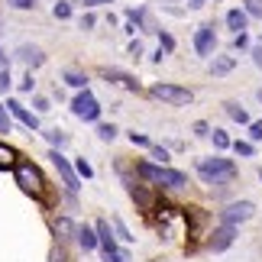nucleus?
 I'll return each mask as SVG.
<instances>
[{
    "mask_svg": "<svg viewBox=\"0 0 262 262\" xmlns=\"http://www.w3.org/2000/svg\"><path fill=\"white\" fill-rule=\"evenodd\" d=\"M198 175H201L204 185L224 191L227 181L236 178V165L230 162V159H224V156H207V159H198Z\"/></svg>",
    "mask_w": 262,
    "mask_h": 262,
    "instance_id": "f257e3e1",
    "label": "nucleus"
},
{
    "mask_svg": "<svg viewBox=\"0 0 262 262\" xmlns=\"http://www.w3.org/2000/svg\"><path fill=\"white\" fill-rule=\"evenodd\" d=\"M136 175L146 178L149 185L156 188H185L188 175L178 172V168H165V165H152V162H136Z\"/></svg>",
    "mask_w": 262,
    "mask_h": 262,
    "instance_id": "f03ea898",
    "label": "nucleus"
},
{
    "mask_svg": "<svg viewBox=\"0 0 262 262\" xmlns=\"http://www.w3.org/2000/svg\"><path fill=\"white\" fill-rule=\"evenodd\" d=\"M13 178H16V185H19L23 194H29L33 201H46V178L33 162H16Z\"/></svg>",
    "mask_w": 262,
    "mask_h": 262,
    "instance_id": "7ed1b4c3",
    "label": "nucleus"
},
{
    "mask_svg": "<svg viewBox=\"0 0 262 262\" xmlns=\"http://www.w3.org/2000/svg\"><path fill=\"white\" fill-rule=\"evenodd\" d=\"M149 94H152L156 100H162V104H172V107H188L191 100H194V91L191 88H181V84H165L159 81L149 88Z\"/></svg>",
    "mask_w": 262,
    "mask_h": 262,
    "instance_id": "20e7f679",
    "label": "nucleus"
},
{
    "mask_svg": "<svg viewBox=\"0 0 262 262\" xmlns=\"http://www.w3.org/2000/svg\"><path fill=\"white\" fill-rule=\"evenodd\" d=\"M72 114H75L78 120H84V123H94V120L100 117V100L91 94L88 88H84V91H78L75 100H72Z\"/></svg>",
    "mask_w": 262,
    "mask_h": 262,
    "instance_id": "39448f33",
    "label": "nucleus"
},
{
    "mask_svg": "<svg viewBox=\"0 0 262 262\" xmlns=\"http://www.w3.org/2000/svg\"><path fill=\"white\" fill-rule=\"evenodd\" d=\"M256 217V204L253 201H230V204L220 210V224H230V227H239L246 220Z\"/></svg>",
    "mask_w": 262,
    "mask_h": 262,
    "instance_id": "423d86ee",
    "label": "nucleus"
},
{
    "mask_svg": "<svg viewBox=\"0 0 262 262\" xmlns=\"http://www.w3.org/2000/svg\"><path fill=\"white\" fill-rule=\"evenodd\" d=\"M49 159H52V165H55V172L62 175V185H65V191H78V172L72 168V162H68V159L58 152V149H52V152H49Z\"/></svg>",
    "mask_w": 262,
    "mask_h": 262,
    "instance_id": "0eeeda50",
    "label": "nucleus"
},
{
    "mask_svg": "<svg viewBox=\"0 0 262 262\" xmlns=\"http://www.w3.org/2000/svg\"><path fill=\"white\" fill-rule=\"evenodd\" d=\"M236 233H239V227L220 224V227L214 230V233H210V239H207V249H210V253H224V249H230V246H233Z\"/></svg>",
    "mask_w": 262,
    "mask_h": 262,
    "instance_id": "6e6552de",
    "label": "nucleus"
},
{
    "mask_svg": "<svg viewBox=\"0 0 262 262\" xmlns=\"http://www.w3.org/2000/svg\"><path fill=\"white\" fill-rule=\"evenodd\" d=\"M214 49H217V33H214V23L198 26V33H194V52L207 58V55H214Z\"/></svg>",
    "mask_w": 262,
    "mask_h": 262,
    "instance_id": "1a4fd4ad",
    "label": "nucleus"
},
{
    "mask_svg": "<svg viewBox=\"0 0 262 262\" xmlns=\"http://www.w3.org/2000/svg\"><path fill=\"white\" fill-rule=\"evenodd\" d=\"M16 58H19L26 68H39V65L46 62V55H42V49H39V46H19V49H16Z\"/></svg>",
    "mask_w": 262,
    "mask_h": 262,
    "instance_id": "9d476101",
    "label": "nucleus"
},
{
    "mask_svg": "<svg viewBox=\"0 0 262 262\" xmlns=\"http://www.w3.org/2000/svg\"><path fill=\"white\" fill-rule=\"evenodd\" d=\"M7 107H10V114H13L26 129H39V117H36V114H29V110L19 104V100H7Z\"/></svg>",
    "mask_w": 262,
    "mask_h": 262,
    "instance_id": "9b49d317",
    "label": "nucleus"
},
{
    "mask_svg": "<svg viewBox=\"0 0 262 262\" xmlns=\"http://www.w3.org/2000/svg\"><path fill=\"white\" fill-rule=\"evenodd\" d=\"M107 78V81H114V84H123L126 91H139V81L133 75H126V72H120V68H104V72H100Z\"/></svg>",
    "mask_w": 262,
    "mask_h": 262,
    "instance_id": "f8f14e48",
    "label": "nucleus"
},
{
    "mask_svg": "<svg viewBox=\"0 0 262 262\" xmlns=\"http://www.w3.org/2000/svg\"><path fill=\"white\" fill-rule=\"evenodd\" d=\"M97 239H100V253H114L117 249V239H114V233H110V224L107 220H97Z\"/></svg>",
    "mask_w": 262,
    "mask_h": 262,
    "instance_id": "ddd939ff",
    "label": "nucleus"
},
{
    "mask_svg": "<svg viewBox=\"0 0 262 262\" xmlns=\"http://www.w3.org/2000/svg\"><path fill=\"white\" fill-rule=\"evenodd\" d=\"M236 68V58L233 55H214V62H210V75L214 78H224Z\"/></svg>",
    "mask_w": 262,
    "mask_h": 262,
    "instance_id": "4468645a",
    "label": "nucleus"
},
{
    "mask_svg": "<svg viewBox=\"0 0 262 262\" xmlns=\"http://www.w3.org/2000/svg\"><path fill=\"white\" fill-rule=\"evenodd\" d=\"M52 227H55V233H58L62 243H65V239H78V224H75L72 217H58Z\"/></svg>",
    "mask_w": 262,
    "mask_h": 262,
    "instance_id": "2eb2a0df",
    "label": "nucleus"
},
{
    "mask_svg": "<svg viewBox=\"0 0 262 262\" xmlns=\"http://www.w3.org/2000/svg\"><path fill=\"white\" fill-rule=\"evenodd\" d=\"M78 243H81L84 253H94V249L100 246V239H97V230L94 227H78Z\"/></svg>",
    "mask_w": 262,
    "mask_h": 262,
    "instance_id": "dca6fc26",
    "label": "nucleus"
},
{
    "mask_svg": "<svg viewBox=\"0 0 262 262\" xmlns=\"http://www.w3.org/2000/svg\"><path fill=\"white\" fill-rule=\"evenodd\" d=\"M146 7H136V10H126V23H133V29H143V33H152V26H149L146 19Z\"/></svg>",
    "mask_w": 262,
    "mask_h": 262,
    "instance_id": "f3484780",
    "label": "nucleus"
},
{
    "mask_svg": "<svg viewBox=\"0 0 262 262\" xmlns=\"http://www.w3.org/2000/svg\"><path fill=\"white\" fill-rule=\"evenodd\" d=\"M227 26L233 29V36H236V33H246L249 13H246V10H230V13H227Z\"/></svg>",
    "mask_w": 262,
    "mask_h": 262,
    "instance_id": "a211bd4d",
    "label": "nucleus"
},
{
    "mask_svg": "<svg viewBox=\"0 0 262 262\" xmlns=\"http://www.w3.org/2000/svg\"><path fill=\"white\" fill-rule=\"evenodd\" d=\"M224 110H227V117H230V120H236V123H243V126L253 123V120H249V114L243 110V104H236V100H227Z\"/></svg>",
    "mask_w": 262,
    "mask_h": 262,
    "instance_id": "6ab92c4d",
    "label": "nucleus"
},
{
    "mask_svg": "<svg viewBox=\"0 0 262 262\" xmlns=\"http://www.w3.org/2000/svg\"><path fill=\"white\" fill-rule=\"evenodd\" d=\"M62 78H65V84H68V88H78V91H84V88H88V75H84V72H78V68H65V75H62Z\"/></svg>",
    "mask_w": 262,
    "mask_h": 262,
    "instance_id": "aec40b11",
    "label": "nucleus"
},
{
    "mask_svg": "<svg viewBox=\"0 0 262 262\" xmlns=\"http://www.w3.org/2000/svg\"><path fill=\"white\" fill-rule=\"evenodd\" d=\"M210 139H214V149H217V152H224V149L233 146V139H230V136H227V129H220V126L210 129Z\"/></svg>",
    "mask_w": 262,
    "mask_h": 262,
    "instance_id": "412c9836",
    "label": "nucleus"
},
{
    "mask_svg": "<svg viewBox=\"0 0 262 262\" xmlns=\"http://www.w3.org/2000/svg\"><path fill=\"white\" fill-rule=\"evenodd\" d=\"M16 162H19V156L7 143H0V168H16Z\"/></svg>",
    "mask_w": 262,
    "mask_h": 262,
    "instance_id": "4be33fe9",
    "label": "nucleus"
},
{
    "mask_svg": "<svg viewBox=\"0 0 262 262\" xmlns=\"http://www.w3.org/2000/svg\"><path fill=\"white\" fill-rule=\"evenodd\" d=\"M233 152L243 156V159H253L256 156V143H249V139H236V143H233Z\"/></svg>",
    "mask_w": 262,
    "mask_h": 262,
    "instance_id": "5701e85b",
    "label": "nucleus"
},
{
    "mask_svg": "<svg viewBox=\"0 0 262 262\" xmlns=\"http://www.w3.org/2000/svg\"><path fill=\"white\" fill-rule=\"evenodd\" d=\"M46 139H49V143H52V149H62L65 143H68V133H65V129H49V133H46Z\"/></svg>",
    "mask_w": 262,
    "mask_h": 262,
    "instance_id": "b1692460",
    "label": "nucleus"
},
{
    "mask_svg": "<svg viewBox=\"0 0 262 262\" xmlns=\"http://www.w3.org/2000/svg\"><path fill=\"white\" fill-rule=\"evenodd\" d=\"M243 10L249 13V19H262V0H243Z\"/></svg>",
    "mask_w": 262,
    "mask_h": 262,
    "instance_id": "393cba45",
    "label": "nucleus"
},
{
    "mask_svg": "<svg viewBox=\"0 0 262 262\" xmlns=\"http://www.w3.org/2000/svg\"><path fill=\"white\" fill-rule=\"evenodd\" d=\"M52 16L55 19H68L72 16V4H68V0H58V4L52 7Z\"/></svg>",
    "mask_w": 262,
    "mask_h": 262,
    "instance_id": "a878e982",
    "label": "nucleus"
},
{
    "mask_svg": "<svg viewBox=\"0 0 262 262\" xmlns=\"http://www.w3.org/2000/svg\"><path fill=\"white\" fill-rule=\"evenodd\" d=\"M49 262H72V259H68V253H65L62 243H55L52 249H49Z\"/></svg>",
    "mask_w": 262,
    "mask_h": 262,
    "instance_id": "bb28decb",
    "label": "nucleus"
},
{
    "mask_svg": "<svg viewBox=\"0 0 262 262\" xmlns=\"http://www.w3.org/2000/svg\"><path fill=\"white\" fill-rule=\"evenodd\" d=\"M75 172L81 175V178H94V168H91L88 159H75Z\"/></svg>",
    "mask_w": 262,
    "mask_h": 262,
    "instance_id": "cd10ccee",
    "label": "nucleus"
},
{
    "mask_svg": "<svg viewBox=\"0 0 262 262\" xmlns=\"http://www.w3.org/2000/svg\"><path fill=\"white\" fill-rule=\"evenodd\" d=\"M114 136H117V126H114V123H100V126H97V139H104V143H110Z\"/></svg>",
    "mask_w": 262,
    "mask_h": 262,
    "instance_id": "c85d7f7f",
    "label": "nucleus"
},
{
    "mask_svg": "<svg viewBox=\"0 0 262 262\" xmlns=\"http://www.w3.org/2000/svg\"><path fill=\"white\" fill-rule=\"evenodd\" d=\"M159 49H162V52H172V49H175V39H172V33L159 29Z\"/></svg>",
    "mask_w": 262,
    "mask_h": 262,
    "instance_id": "c756f323",
    "label": "nucleus"
},
{
    "mask_svg": "<svg viewBox=\"0 0 262 262\" xmlns=\"http://www.w3.org/2000/svg\"><path fill=\"white\" fill-rule=\"evenodd\" d=\"M114 230H117V236L123 239V243H129V239H136V236H129V230H126V224L120 217H114Z\"/></svg>",
    "mask_w": 262,
    "mask_h": 262,
    "instance_id": "7c9ffc66",
    "label": "nucleus"
},
{
    "mask_svg": "<svg viewBox=\"0 0 262 262\" xmlns=\"http://www.w3.org/2000/svg\"><path fill=\"white\" fill-rule=\"evenodd\" d=\"M249 143H262V120L249 123Z\"/></svg>",
    "mask_w": 262,
    "mask_h": 262,
    "instance_id": "2f4dec72",
    "label": "nucleus"
},
{
    "mask_svg": "<svg viewBox=\"0 0 262 262\" xmlns=\"http://www.w3.org/2000/svg\"><path fill=\"white\" fill-rule=\"evenodd\" d=\"M129 143H133V146H143V149H149V146H152L146 133H129Z\"/></svg>",
    "mask_w": 262,
    "mask_h": 262,
    "instance_id": "473e14b6",
    "label": "nucleus"
},
{
    "mask_svg": "<svg viewBox=\"0 0 262 262\" xmlns=\"http://www.w3.org/2000/svg\"><path fill=\"white\" fill-rule=\"evenodd\" d=\"M33 88H36V81H33V72H26V75H23V81H19V91L33 94Z\"/></svg>",
    "mask_w": 262,
    "mask_h": 262,
    "instance_id": "72a5a7b5",
    "label": "nucleus"
},
{
    "mask_svg": "<svg viewBox=\"0 0 262 262\" xmlns=\"http://www.w3.org/2000/svg\"><path fill=\"white\" fill-rule=\"evenodd\" d=\"M149 149H152V159H156V162H168V149H162V146H149Z\"/></svg>",
    "mask_w": 262,
    "mask_h": 262,
    "instance_id": "f704fd0d",
    "label": "nucleus"
},
{
    "mask_svg": "<svg viewBox=\"0 0 262 262\" xmlns=\"http://www.w3.org/2000/svg\"><path fill=\"white\" fill-rule=\"evenodd\" d=\"M7 4L13 7V10H33V7H36V0H7Z\"/></svg>",
    "mask_w": 262,
    "mask_h": 262,
    "instance_id": "c9c22d12",
    "label": "nucleus"
},
{
    "mask_svg": "<svg viewBox=\"0 0 262 262\" xmlns=\"http://www.w3.org/2000/svg\"><path fill=\"white\" fill-rule=\"evenodd\" d=\"M0 133H10V114L4 104H0Z\"/></svg>",
    "mask_w": 262,
    "mask_h": 262,
    "instance_id": "e433bc0d",
    "label": "nucleus"
},
{
    "mask_svg": "<svg viewBox=\"0 0 262 262\" xmlns=\"http://www.w3.org/2000/svg\"><path fill=\"white\" fill-rule=\"evenodd\" d=\"M233 49H249V33H236L233 36Z\"/></svg>",
    "mask_w": 262,
    "mask_h": 262,
    "instance_id": "4c0bfd02",
    "label": "nucleus"
},
{
    "mask_svg": "<svg viewBox=\"0 0 262 262\" xmlns=\"http://www.w3.org/2000/svg\"><path fill=\"white\" fill-rule=\"evenodd\" d=\"M33 107H36V114H46V110H52V104H49L46 97H33Z\"/></svg>",
    "mask_w": 262,
    "mask_h": 262,
    "instance_id": "58836bf2",
    "label": "nucleus"
},
{
    "mask_svg": "<svg viewBox=\"0 0 262 262\" xmlns=\"http://www.w3.org/2000/svg\"><path fill=\"white\" fill-rule=\"evenodd\" d=\"M75 4H81V7H88V10H94V7H100V4H114V0H75Z\"/></svg>",
    "mask_w": 262,
    "mask_h": 262,
    "instance_id": "ea45409f",
    "label": "nucleus"
},
{
    "mask_svg": "<svg viewBox=\"0 0 262 262\" xmlns=\"http://www.w3.org/2000/svg\"><path fill=\"white\" fill-rule=\"evenodd\" d=\"M194 136H210V126L204 123V120H198V123H194Z\"/></svg>",
    "mask_w": 262,
    "mask_h": 262,
    "instance_id": "a19ab883",
    "label": "nucleus"
},
{
    "mask_svg": "<svg viewBox=\"0 0 262 262\" xmlns=\"http://www.w3.org/2000/svg\"><path fill=\"white\" fill-rule=\"evenodd\" d=\"M7 88H10V72H7V68H0V94H4Z\"/></svg>",
    "mask_w": 262,
    "mask_h": 262,
    "instance_id": "79ce46f5",
    "label": "nucleus"
},
{
    "mask_svg": "<svg viewBox=\"0 0 262 262\" xmlns=\"http://www.w3.org/2000/svg\"><path fill=\"white\" fill-rule=\"evenodd\" d=\"M129 55H133V58L143 55V42H139V39H133V42H129Z\"/></svg>",
    "mask_w": 262,
    "mask_h": 262,
    "instance_id": "37998d69",
    "label": "nucleus"
},
{
    "mask_svg": "<svg viewBox=\"0 0 262 262\" xmlns=\"http://www.w3.org/2000/svg\"><path fill=\"white\" fill-rule=\"evenodd\" d=\"M81 29H94V16H91V13L81 16Z\"/></svg>",
    "mask_w": 262,
    "mask_h": 262,
    "instance_id": "c03bdc74",
    "label": "nucleus"
},
{
    "mask_svg": "<svg viewBox=\"0 0 262 262\" xmlns=\"http://www.w3.org/2000/svg\"><path fill=\"white\" fill-rule=\"evenodd\" d=\"M253 62L262 68V46H253Z\"/></svg>",
    "mask_w": 262,
    "mask_h": 262,
    "instance_id": "a18cd8bd",
    "label": "nucleus"
},
{
    "mask_svg": "<svg viewBox=\"0 0 262 262\" xmlns=\"http://www.w3.org/2000/svg\"><path fill=\"white\" fill-rule=\"evenodd\" d=\"M165 55H168V52H162V49H156V52H152V62L159 65V62H162V58H165Z\"/></svg>",
    "mask_w": 262,
    "mask_h": 262,
    "instance_id": "49530a36",
    "label": "nucleus"
},
{
    "mask_svg": "<svg viewBox=\"0 0 262 262\" xmlns=\"http://www.w3.org/2000/svg\"><path fill=\"white\" fill-rule=\"evenodd\" d=\"M204 4H207V0H188V7H191V10H201Z\"/></svg>",
    "mask_w": 262,
    "mask_h": 262,
    "instance_id": "de8ad7c7",
    "label": "nucleus"
},
{
    "mask_svg": "<svg viewBox=\"0 0 262 262\" xmlns=\"http://www.w3.org/2000/svg\"><path fill=\"white\" fill-rule=\"evenodd\" d=\"M256 97H259V100H262V88H259V91H256Z\"/></svg>",
    "mask_w": 262,
    "mask_h": 262,
    "instance_id": "09e8293b",
    "label": "nucleus"
},
{
    "mask_svg": "<svg viewBox=\"0 0 262 262\" xmlns=\"http://www.w3.org/2000/svg\"><path fill=\"white\" fill-rule=\"evenodd\" d=\"M259 181H262V168H259Z\"/></svg>",
    "mask_w": 262,
    "mask_h": 262,
    "instance_id": "8fccbe9b",
    "label": "nucleus"
}]
</instances>
